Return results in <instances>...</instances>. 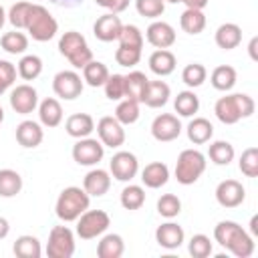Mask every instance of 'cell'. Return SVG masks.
I'll list each match as a JSON object with an SVG mask.
<instances>
[{"mask_svg": "<svg viewBox=\"0 0 258 258\" xmlns=\"http://www.w3.org/2000/svg\"><path fill=\"white\" fill-rule=\"evenodd\" d=\"M206 155L198 149H183L175 161V179L181 185L196 183L206 171Z\"/></svg>", "mask_w": 258, "mask_h": 258, "instance_id": "obj_6", "label": "cell"}, {"mask_svg": "<svg viewBox=\"0 0 258 258\" xmlns=\"http://www.w3.org/2000/svg\"><path fill=\"white\" fill-rule=\"evenodd\" d=\"M173 109L179 117H194L200 111V97L194 91H181L173 99Z\"/></svg>", "mask_w": 258, "mask_h": 258, "instance_id": "obj_32", "label": "cell"}, {"mask_svg": "<svg viewBox=\"0 0 258 258\" xmlns=\"http://www.w3.org/2000/svg\"><path fill=\"white\" fill-rule=\"evenodd\" d=\"M101 8H105V10H109V12H113V14H119V12H123L127 6H129V2L131 0H95Z\"/></svg>", "mask_w": 258, "mask_h": 258, "instance_id": "obj_51", "label": "cell"}, {"mask_svg": "<svg viewBox=\"0 0 258 258\" xmlns=\"http://www.w3.org/2000/svg\"><path fill=\"white\" fill-rule=\"evenodd\" d=\"M109 69L105 62L101 60H89L85 67H83V81L89 85V87H103L107 77H109Z\"/></svg>", "mask_w": 258, "mask_h": 258, "instance_id": "obj_30", "label": "cell"}, {"mask_svg": "<svg viewBox=\"0 0 258 258\" xmlns=\"http://www.w3.org/2000/svg\"><path fill=\"white\" fill-rule=\"evenodd\" d=\"M0 44H2V48H4L8 54H22V52L28 48V36H26L24 32H20V30L14 28V30L2 34Z\"/></svg>", "mask_w": 258, "mask_h": 258, "instance_id": "obj_36", "label": "cell"}, {"mask_svg": "<svg viewBox=\"0 0 258 258\" xmlns=\"http://www.w3.org/2000/svg\"><path fill=\"white\" fill-rule=\"evenodd\" d=\"M103 89H105V97L107 99H111V101H121V99H125V77L123 75H109L107 77V81H105V85H103Z\"/></svg>", "mask_w": 258, "mask_h": 258, "instance_id": "obj_46", "label": "cell"}, {"mask_svg": "<svg viewBox=\"0 0 258 258\" xmlns=\"http://www.w3.org/2000/svg\"><path fill=\"white\" fill-rule=\"evenodd\" d=\"M83 79L79 73L75 71H60L54 75L52 79V91L56 97L64 99V101H73L77 97H81L83 93Z\"/></svg>", "mask_w": 258, "mask_h": 258, "instance_id": "obj_9", "label": "cell"}, {"mask_svg": "<svg viewBox=\"0 0 258 258\" xmlns=\"http://www.w3.org/2000/svg\"><path fill=\"white\" fill-rule=\"evenodd\" d=\"M16 67L8 60H0V95H4L16 81Z\"/></svg>", "mask_w": 258, "mask_h": 258, "instance_id": "obj_50", "label": "cell"}, {"mask_svg": "<svg viewBox=\"0 0 258 258\" xmlns=\"http://www.w3.org/2000/svg\"><path fill=\"white\" fill-rule=\"evenodd\" d=\"M169 95H171V89H169L167 83H163V81H149L141 103H145L151 109H159V107H163L169 101Z\"/></svg>", "mask_w": 258, "mask_h": 258, "instance_id": "obj_24", "label": "cell"}, {"mask_svg": "<svg viewBox=\"0 0 258 258\" xmlns=\"http://www.w3.org/2000/svg\"><path fill=\"white\" fill-rule=\"evenodd\" d=\"M24 30L32 36V40L46 42L58 32V22L42 4H30Z\"/></svg>", "mask_w": 258, "mask_h": 258, "instance_id": "obj_4", "label": "cell"}, {"mask_svg": "<svg viewBox=\"0 0 258 258\" xmlns=\"http://www.w3.org/2000/svg\"><path fill=\"white\" fill-rule=\"evenodd\" d=\"M250 232H252V236L258 234V216H252V220H250Z\"/></svg>", "mask_w": 258, "mask_h": 258, "instance_id": "obj_55", "label": "cell"}, {"mask_svg": "<svg viewBox=\"0 0 258 258\" xmlns=\"http://www.w3.org/2000/svg\"><path fill=\"white\" fill-rule=\"evenodd\" d=\"M183 240H185L183 228L175 222H165V224L157 226V230H155V242L165 250L179 248L183 244Z\"/></svg>", "mask_w": 258, "mask_h": 258, "instance_id": "obj_18", "label": "cell"}, {"mask_svg": "<svg viewBox=\"0 0 258 258\" xmlns=\"http://www.w3.org/2000/svg\"><path fill=\"white\" fill-rule=\"evenodd\" d=\"M64 129H67V133L71 137L83 139V137H89L95 131V119L89 113H75V115H71L67 119Z\"/></svg>", "mask_w": 258, "mask_h": 258, "instance_id": "obj_23", "label": "cell"}, {"mask_svg": "<svg viewBox=\"0 0 258 258\" xmlns=\"http://www.w3.org/2000/svg\"><path fill=\"white\" fill-rule=\"evenodd\" d=\"M42 73V58L36 54H24L18 62V75L24 81H34Z\"/></svg>", "mask_w": 258, "mask_h": 258, "instance_id": "obj_40", "label": "cell"}, {"mask_svg": "<svg viewBox=\"0 0 258 258\" xmlns=\"http://www.w3.org/2000/svg\"><path fill=\"white\" fill-rule=\"evenodd\" d=\"M254 109H256V103L246 93H234V95L220 97L214 105V113L224 125H234L240 119H248L254 113Z\"/></svg>", "mask_w": 258, "mask_h": 258, "instance_id": "obj_2", "label": "cell"}, {"mask_svg": "<svg viewBox=\"0 0 258 258\" xmlns=\"http://www.w3.org/2000/svg\"><path fill=\"white\" fill-rule=\"evenodd\" d=\"M12 250H14V254L18 258H40V254H42V248H40L38 238L36 236H30V234H24V236L16 238Z\"/></svg>", "mask_w": 258, "mask_h": 258, "instance_id": "obj_33", "label": "cell"}, {"mask_svg": "<svg viewBox=\"0 0 258 258\" xmlns=\"http://www.w3.org/2000/svg\"><path fill=\"white\" fill-rule=\"evenodd\" d=\"M97 135H99V141L105 147H111V149H117V147H121L125 143V129H123V125L115 117H109V115L99 119Z\"/></svg>", "mask_w": 258, "mask_h": 258, "instance_id": "obj_11", "label": "cell"}, {"mask_svg": "<svg viewBox=\"0 0 258 258\" xmlns=\"http://www.w3.org/2000/svg\"><path fill=\"white\" fill-rule=\"evenodd\" d=\"M8 232H10V224H8V220H6V218H2V216H0V240H2V238H6V236H8Z\"/></svg>", "mask_w": 258, "mask_h": 258, "instance_id": "obj_53", "label": "cell"}, {"mask_svg": "<svg viewBox=\"0 0 258 258\" xmlns=\"http://www.w3.org/2000/svg\"><path fill=\"white\" fill-rule=\"evenodd\" d=\"M6 20H8V18H6V10L0 6V28L4 26V22H6Z\"/></svg>", "mask_w": 258, "mask_h": 258, "instance_id": "obj_57", "label": "cell"}, {"mask_svg": "<svg viewBox=\"0 0 258 258\" xmlns=\"http://www.w3.org/2000/svg\"><path fill=\"white\" fill-rule=\"evenodd\" d=\"M38 119L44 127H56L62 121V107L54 97H46L38 105Z\"/></svg>", "mask_w": 258, "mask_h": 258, "instance_id": "obj_26", "label": "cell"}, {"mask_svg": "<svg viewBox=\"0 0 258 258\" xmlns=\"http://www.w3.org/2000/svg\"><path fill=\"white\" fill-rule=\"evenodd\" d=\"M214 238L222 248L232 252L236 258H250L256 248L252 234H248L240 224L232 220L218 222V226L214 228Z\"/></svg>", "mask_w": 258, "mask_h": 258, "instance_id": "obj_1", "label": "cell"}, {"mask_svg": "<svg viewBox=\"0 0 258 258\" xmlns=\"http://www.w3.org/2000/svg\"><path fill=\"white\" fill-rule=\"evenodd\" d=\"M119 202H121V206H123L125 210H139V208L145 204V189H143L141 185L129 183V185L123 187Z\"/></svg>", "mask_w": 258, "mask_h": 258, "instance_id": "obj_38", "label": "cell"}, {"mask_svg": "<svg viewBox=\"0 0 258 258\" xmlns=\"http://www.w3.org/2000/svg\"><path fill=\"white\" fill-rule=\"evenodd\" d=\"M10 107L18 115H28L38 107V93L30 85H16L10 93Z\"/></svg>", "mask_w": 258, "mask_h": 258, "instance_id": "obj_14", "label": "cell"}, {"mask_svg": "<svg viewBox=\"0 0 258 258\" xmlns=\"http://www.w3.org/2000/svg\"><path fill=\"white\" fill-rule=\"evenodd\" d=\"M2 121H4V109L0 107V123H2Z\"/></svg>", "mask_w": 258, "mask_h": 258, "instance_id": "obj_58", "label": "cell"}, {"mask_svg": "<svg viewBox=\"0 0 258 258\" xmlns=\"http://www.w3.org/2000/svg\"><path fill=\"white\" fill-rule=\"evenodd\" d=\"M123 252H125V242L119 234H105L97 244L99 258H119L123 256Z\"/></svg>", "mask_w": 258, "mask_h": 258, "instance_id": "obj_29", "label": "cell"}, {"mask_svg": "<svg viewBox=\"0 0 258 258\" xmlns=\"http://www.w3.org/2000/svg\"><path fill=\"white\" fill-rule=\"evenodd\" d=\"M206 79H208V71H206V67L200 64V62L185 64L183 71H181V81H183L189 89H196V87L204 85Z\"/></svg>", "mask_w": 258, "mask_h": 258, "instance_id": "obj_41", "label": "cell"}, {"mask_svg": "<svg viewBox=\"0 0 258 258\" xmlns=\"http://www.w3.org/2000/svg\"><path fill=\"white\" fill-rule=\"evenodd\" d=\"M109 171L119 181H131L139 171V161L131 151H117L109 161Z\"/></svg>", "mask_w": 258, "mask_h": 258, "instance_id": "obj_12", "label": "cell"}, {"mask_svg": "<svg viewBox=\"0 0 258 258\" xmlns=\"http://www.w3.org/2000/svg\"><path fill=\"white\" fill-rule=\"evenodd\" d=\"M58 50L75 69H83L93 60V50L89 48L87 38L77 30H69L58 38Z\"/></svg>", "mask_w": 258, "mask_h": 258, "instance_id": "obj_5", "label": "cell"}, {"mask_svg": "<svg viewBox=\"0 0 258 258\" xmlns=\"http://www.w3.org/2000/svg\"><path fill=\"white\" fill-rule=\"evenodd\" d=\"M236 151H234V145L228 143V141H214L210 143V149H208V157L216 163V165H228L232 159H234Z\"/></svg>", "mask_w": 258, "mask_h": 258, "instance_id": "obj_37", "label": "cell"}, {"mask_svg": "<svg viewBox=\"0 0 258 258\" xmlns=\"http://www.w3.org/2000/svg\"><path fill=\"white\" fill-rule=\"evenodd\" d=\"M214 135V125L206 117H194L187 125V139L194 145H204L212 139Z\"/></svg>", "mask_w": 258, "mask_h": 258, "instance_id": "obj_27", "label": "cell"}, {"mask_svg": "<svg viewBox=\"0 0 258 258\" xmlns=\"http://www.w3.org/2000/svg\"><path fill=\"white\" fill-rule=\"evenodd\" d=\"M105 155V145L99 139L83 137L73 145V159L79 165H97Z\"/></svg>", "mask_w": 258, "mask_h": 258, "instance_id": "obj_10", "label": "cell"}, {"mask_svg": "<svg viewBox=\"0 0 258 258\" xmlns=\"http://www.w3.org/2000/svg\"><path fill=\"white\" fill-rule=\"evenodd\" d=\"M121 28H123V22L117 14L113 12H107L103 16H99L93 24V34L101 40V42H113L119 38L121 34Z\"/></svg>", "mask_w": 258, "mask_h": 258, "instance_id": "obj_16", "label": "cell"}, {"mask_svg": "<svg viewBox=\"0 0 258 258\" xmlns=\"http://www.w3.org/2000/svg\"><path fill=\"white\" fill-rule=\"evenodd\" d=\"M179 24H181L183 32H187V34H200L206 28V14H204V10L185 8L181 12V16H179Z\"/></svg>", "mask_w": 258, "mask_h": 258, "instance_id": "obj_34", "label": "cell"}, {"mask_svg": "<svg viewBox=\"0 0 258 258\" xmlns=\"http://www.w3.org/2000/svg\"><path fill=\"white\" fill-rule=\"evenodd\" d=\"M185 4V8H191V10H204L208 6L210 0H181Z\"/></svg>", "mask_w": 258, "mask_h": 258, "instance_id": "obj_52", "label": "cell"}, {"mask_svg": "<svg viewBox=\"0 0 258 258\" xmlns=\"http://www.w3.org/2000/svg\"><path fill=\"white\" fill-rule=\"evenodd\" d=\"M210 83L216 91H230L236 85V69L230 64H220L212 71L210 75Z\"/></svg>", "mask_w": 258, "mask_h": 258, "instance_id": "obj_31", "label": "cell"}, {"mask_svg": "<svg viewBox=\"0 0 258 258\" xmlns=\"http://www.w3.org/2000/svg\"><path fill=\"white\" fill-rule=\"evenodd\" d=\"M240 171L246 177H256L258 175V147H248L242 151L240 161H238Z\"/></svg>", "mask_w": 258, "mask_h": 258, "instance_id": "obj_44", "label": "cell"}, {"mask_svg": "<svg viewBox=\"0 0 258 258\" xmlns=\"http://www.w3.org/2000/svg\"><path fill=\"white\" fill-rule=\"evenodd\" d=\"M22 189V177L14 169H0V196L2 198H14Z\"/></svg>", "mask_w": 258, "mask_h": 258, "instance_id": "obj_35", "label": "cell"}, {"mask_svg": "<svg viewBox=\"0 0 258 258\" xmlns=\"http://www.w3.org/2000/svg\"><path fill=\"white\" fill-rule=\"evenodd\" d=\"M179 133H181V123L171 113H161L151 123V135H153V139H157L161 143H167V141L177 139Z\"/></svg>", "mask_w": 258, "mask_h": 258, "instance_id": "obj_13", "label": "cell"}, {"mask_svg": "<svg viewBox=\"0 0 258 258\" xmlns=\"http://www.w3.org/2000/svg\"><path fill=\"white\" fill-rule=\"evenodd\" d=\"M214 246H212V240L206 236V234H194L187 242V252L194 256V258H208L212 254Z\"/></svg>", "mask_w": 258, "mask_h": 258, "instance_id": "obj_42", "label": "cell"}, {"mask_svg": "<svg viewBox=\"0 0 258 258\" xmlns=\"http://www.w3.org/2000/svg\"><path fill=\"white\" fill-rule=\"evenodd\" d=\"M175 64H177L175 54H173L171 50H167V48H157V50H153L151 56H149V69H151V73L157 75V77H167V75H171V73L175 71Z\"/></svg>", "mask_w": 258, "mask_h": 258, "instance_id": "obj_21", "label": "cell"}, {"mask_svg": "<svg viewBox=\"0 0 258 258\" xmlns=\"http://www.w3.org/2000/svg\"><path fill=\"white\" fill-rule=\"evenodd\" d=\"M111 226V218L103 210H85L77 218V236L81 240H93L107 232Z\"/></svg>", "mask_w": 258, "mask_h": 258, "instance_id": "obj_7", "label": "cell"}, {"mask_svg": "<svg viewBox=\"0 0 258 258\" xmlns=\"http://www.w3.org/2000/svg\"><path fill=\"white\" fill-rule=\"evenodd\" d=\"M44 139V131L40 127V123L36 121H22L16 127V141L24 147V149H34L42 143Z\"/></svg>", "mask_w": 258, "mask_h": 258, "instance_id": "obj_20", "label": "cell"}, {"mask_svg": "<svg viewBox=\"0 0 258 258\" xmlns=\"http://www.w3.org/2000/svg\"><path fill=\"white\" fill-rule=\"evenodd\" d=\"M115 60L119 67H135L141 60V50L139 48H129V46H121L115 50Z\"/></svg>", "mask_w": 258, "mask_h": 258, "instance_id": "obj_49", "label": "cell"}, {"mask_svg": "<svg viewBox=\"0 0 258 258\" xmlns=\"http://www.w3.org/2000/svg\"><path fill=\"white\" fill-rule=\"evenodd\" d=\"M214 40H216V44L220 48L232 50L242 42V28L238 24H234V22H224V24L218 26Z\"/></svg>", "mask_w": 258, "mask_h": 258, "instance_id": "obj_25", "label": "cell"}, {"mask_svg": "<svg viewBox=\"0 0 258 258\" xmlns=\"http://www.w3.org/2000/svg\"><path fill=\"white\" fill-rule=\"evenodd\" d=\"M123 77H125V97L141 103L143 101V95H145V89H147V83H149V79L145 77V73L131 71L129 75H123Z\"/></svg>", "mask_w": 258, "mask_h": 258, "instance_id": "obj_28", "label": "cell"}, {"mask_svg": "<svg viewBox=\"0 0 258 258\" xmlns=\"http://www.w3.org/2000/svg\"><path fill=\"white\" fill-rule=\"evenodd\" d=\"M119 44L121 46H129V48H143V32L135 26V24H123L121 34H119Z\"/></svg>", "mask_w": 258, "mask_h": 258, "instance_id": "obj_43", "label": "cell"}, {"mask_svg": "<svg viewBox=\"0 0 258 258\" xmlns=\"http://www.w3.org/2000/svg\"><path fill=\"white\" fill-rule=\"evenodd\" d=\"M50 2L62 4V6H73V4H79V2H83V0H50Z\"/></svg>", "mask_w": 258, "mask_h": 258, "instance_id": "obj_56", "label": "cell"}, {"mask_svg": "<svg viewBox=\"0 0 258 258\" xmlns=\"http://www.w3.org/2000/svg\"><path fill=\"white\" fill-rule=\"evenodd\" d=\"M135 10L139 12V16L155 20L163 14L165 2L163 0H135Z\"/></svg>", "mask_w": 258, "mask_h": 258, "instance_id": "obj_47", "label": "cell"}, {"mask_svg": "<svg viewBox=\"0 0 258 258\" xmlns=\"http://www.w3.org/2000/svg\"><path fill=\"white\" fill-rule=\"evenodd\" d=\"M30 4H32V2H16V4L10 6L6 18H8V22H10L16 30H20V28L26 26V16H28V10H30Z\"/></svg>", "mask_w": 258, "mask_h": 258, "instance_id": "obj_48", "label": "cell"}, {"mask_svg": "<svg viewBox=\"0 0 258 258\" xmlns=\"http://www.w3.org/2000/svg\"><path fill=\"white\" fill-rule=\"evenodd\" d=\"M89 204H91V196L83 187L69 185L58 194L54 212H56V218L62 222H77V218L85 210H89Z\"/></svg>", "mask_w": 258, "mask_h": 258, "instance_id": "obj_3", "label": "cell"}, {"mask_svg": "<svg viewBox=\"0 0 258 258\" xmlns=\"http://www.w3.org/2000/svg\"><path fill=\"white\" fill-rule=\"evenodd\" d=\"M246 200V189L236 179H224L216 187V202L222 208H238Z\"/></svg>", "mask_w": 258, "mask_h": 258, "instance_id": "obj_15", "label": "cell"}, {"mask_svg": "<svg viewBox=\"0 0 258 258\" xmlns=\"http://www.w3.org/2000/svg\"><path fill=\"white\" fill-rule=\"evenodd\" d=\"M75 254V234L67 226H54L48 234L46 256L48 258H71Z\"/></svg>", "mask_w": 258, "mask_h": 258, "instance_id": "obj_8", "label": "cell"}, {"mask_svg": "<svg viewBox=\"0 0 258 258\" xmlns=\"http://www.w3.org/2000/svg\"><path fill=\"white\" fill-rule=\"evenodd\" d=\"M115 119L121 125H133L139 119V103L133 99H121L117 109H115Z\"/></svg>", "mask_w": 258, "mask_h": 258, "instance_id": "obj_39", "label": "cell"}, {"mask_svg": "<svg viewBox=\"0 0 258 258\" xmlns=\"http://www.w3.org/2000/svg\"><path fill=\"white\" fill-rule=\"evenodd\" d=\"M157 212H159V216L171 220L181 212V200L175 194H163L157 200Z\"/></svg>", "mask_w": 258, "mask_h": 258, "instance_id": "obj_45", "label": "cell"}, {"mask_svg": "<svg viewBox=\"0 0 258 258\" xmlns=\"http://www.w3.org/2000/svg\"><path fill=\"white\" fill-rule=\"evenodd\" d=\"M145 38L151 46L155 48H169L173 42H175V30L169 22H163V20H155L147 26L145 30Z\"/></svg>", "mask_w": 258, "mask_h": 258, "instance_id": "obj_17", "label": "cell"}, {"mask_svg": "<svg viewBox=\"0 0 258 258\" xmlns=\"http://www.w3.org/2000/svg\"><path fill=\"white\" fill-rule=\"evenodd\" d=\"M109 187H111V175H109V171H105V169H91L87 175H85V179H83V189L91 196V198H101V196H105L107 191H109Z\"/></svg>", "mask_w": 258, "mask_h": 258, "instance_id": "obj_19", "label": "cell"}, {"mask_svg": "<svg viewBox=\"0 0 258 258\" xmlns=\"http://www.w3.org/2000/svg\"><path fill=\"white\" fill-rule=\"evenodd\" d=\"M256 42H258V38H256V36H254V38H252V40H250V44H248V50H250V56H252V58H254V60H256V58H258V56H256Z\"/></svg>", "mask_w": 258, "mask_h": 258, "instance_id": "obj_54", "label": "cell"}, {"mask_svg": "<svg viewBox=\"0 0 258 258\" xmlns=\"http://www.w3.org/2000/svg\"><path fill=\"white\" fill-rule=\"evenodd\" d=\"M163 2H169V4H177V2H181V0H163Z\"/></svg>", "mask_w": 258, "mask_h": 258, "instance_id": "obj_59", "label": "cell"}, {"mask_svg": "<svg viewBox=\"0 0 258 258\" xmlns=\"http://www.w3.org/2000/svg\"><path fill=\"white\" fill-rule=\"evenodd\" d=\"M169 179V167L161 161H151L143 167L141 171V181L145 187H151V189H157L161 185H165Z\"/></svg>", "mask_w": 258, "mask_h": 258, "instance_id": "obj_22", "label": "cell"}]
</instances>
